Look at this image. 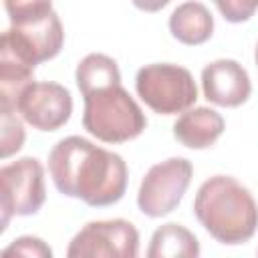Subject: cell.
<instances>
[{
  "label": "cell",
  "mask_w": 258,
  "mask_h": 258,
  "mask_svg": "<svg viewBox=\"0 0 258 258\" xmlns=\"http://www.w3.org/2000/svg\"><path fill=\"white\" fill-rule=\"evenodd\" d=\"M4 8L12 24L40 20L52 12V0H4Z\"/></svg>",
  "instance_id": "obj_16"
},
{
  "label": "cell",
  "mask_w": 258,
  "mask_h": 258,
  "mask_svg": "<svg viewBox=\"0 0 258 258\" xmlns=\"http://www.w3.org/2000/svg\"><path fill=\"white\" fill-rule=\"evenodd\" d=\"M139 254L137 228L121 218L85 224L67 248L69 258H135Z\"/></svg>",
  "instance_id": "obj_7"
},
{
  "label": "cell",
  "mask_w": 258,
  "mask_h": 258,
  "mask_svg": "<svg viewBox=\"0 0 258 258\" xmlns=\"http://www.w3.org/2000/svg\"><path fill=\"white\" fill-rule=\"evenodd\" d=\"M2 256H28V258H50V246L36 236H20L2 250Z\"/></svg>",
  "instance_id": "obj_18"
},
{
  "label": "cell",
  "mask_w": 258,
  "mask_h": 258,
  "mask_svg": "<svg viewBox=\"0 0 258 258\" xmlns=\"http://www.w3.org/2000/svg\"><path fill=\"white\" fill-rule=\"evenodd\" d=\"M64 42V30L58 14L52 10L48 16L26 22V24H10L8 30L2 32L0 50L16 56L18 60L36 67L44 60L54 58Z\"/></svg>",
  "instance_id": "obj_8"
},
{
  "label": "cell",
  "mask_w": 258,
  "mask_h": 258,
  "mask_svg": "<svg viewBox=\"0 0 258 258\" xmlns=\"http://www.w3.org/2000/svg\"><path fill=\"white\" fill-rule=\"evenodd\" d=\"M194 167L185 157H169L147 169L137 191V206L149 218L171 214L189 187Z\"/></svg>",
  "instance_id": "obj_5"
},
{
  "label": "cell",
  "mask_w": 258,
  "mask_h": 258,
  "mask_svg": "<svg viewBox=\"0 0 258 258\" xmlns=\"http://www.w3.org/2000/svg\"><path fill=\"white\" fill-rule=\"evenodd\" d=\"M169 32L181 44H204L214 34V16L202 2H183L169 16Z\"/></svg>",
  "instance_id": "obj_12"
},
{
  "label": "cell",
  "mask_w": 258,
  "mask_h": 258,
  "mask_svg": "<svg viewBox=\"0 0 258 258\" xmlns=\"http://www.w3.org/2000/svg\"><path fill=\"white\" fill-rule=\"evenodd\" d=\"M16 113L38 131H56L71 119L73 97L58 83L34 81L18 97Z\"/></svg>",
  "instance_id": "obj_9"
},
{
  "label": "cell",
  "mask_w": 258,
  "mask_h": 258,
  "mask_svg": "<svg viewBox=\"0 0 258 258\" xmlns=\"http://www.w3.org/2000/svg\"><path fill=\"white\" fill-rule=\"evenodd\" d=\"M83 99V127L103 143L131 141L147 127L141 107L121 85L97 89Z\"/></svg>",
  "instance_id": "obj_3"
},
{
  "label": "cell",
  "mask_w": 258,
  "mask_h": 258,
  "mask_svg": "<svg viewBox=\"0 0 258 258\" xmlns=\"http://www.w3.org/2000/svg\"><path fill=\"white\" fill-rule=\"evenodd\" d=\"M48 173L54 187L87 206L105 208L117 204L127 189V163L119 153L71 135L48 153Z\"/></svg>",
  "instance_id": "obj_1"
},
{
  "label": "cell",
  "mask_w": 258,
  "mask_h": 258,
  "mask_svg": "<svg viewBox=\"0 0 258 258\" xmlns=\"http://www.w3.org/2000/svg\"><path fill=\"white\" fill-rule=\"evenodd\" d=\"M214 4L220 14L232 24L250 20L258 10V0H214Z\"/></svg>",
  "instance_id": "obj_19"
},
{
  "label": "cell",
  "mask_w": 258,
  "mask_h": 258,
  "mask_svg": "<svg viewBox=\"0 0 258 258\" xmlns=\"http://www.w3.org/2000/svg\"><path fill=\"white\" fill-rule=\"evenodd\" d=\"M2 232L8 228L12 216L36 214L44 200V167L36 157H20L2 165Z\"/></svg>",
  "instance_id": "obj_6"
},
{
  "label": "cell",
  "mask_w": 258,
  "mask_h": 258,
  "mask_svg": "<svg viewBox=\"0 0 258 258\" xmlns=\"http://www.w3.org/2000/svg\"><path fill=\"white\" fill-rule=\"evenodd\" d=\"M135 91L139 99L159 115H177L198 99V87L187 69L171 62L145 64L135 75Z\"/></svg>",
  "instance_id": "obj_4"
},
{
  "label": "cell",
  "mask_w": 258,
  "mask_h": 258,
  "mask_svg": "<svg viewBox=\"0 0 258 258\" xmlns=\"http://www.w3.org/2000/svg\"><path fill=\"white\" fill-rule=\"evenodd\" d=\"M149 258H196L200 256V242L194 232L181 224L159 226L147 248Z\"/></svg>",
  "instance_id": "obj_13"
},
{
  "label": "cell",
  "mask_w": 258,
  "mask_h": 258,
  "mask_svg": "<svg viewBox=\"0 0 258 258\" xmlns=\"http://www.w3.org/2000/svg\"><path fill=\"white\" fill-rule=\"evenodd\" d=\"M30 83H34V67L0 50V107L16 111V101Z\"/></svg>",
  "instance_id": "obj_15"
},
{
  "label": "cell",
  "mask_w": 258,
  "mask_h": 258,
  "mask_svg": "<svg viewBox=\"0 0 258 258\" xmlns=\"http://www.w3.org/2000/svg\"><path fill=\"white\" fill-rule=\"evenodd\" d=\"M171 0H131V4L143 12H159L161 8H165Z\"/></svg>",
  "instance_id": "obj_20"
},
{
  "label": "cell",
  "mask_w": 258,
  "mask_h": 258,
  "mask_svg": "<svg viewBox=\"0 0 258 258\" xmlns=\"http://www.w3.org/2000/svg\"><path fill=\"white\" fill-rule=\"evenodd\" d=\"M75 79H77V87L81 95H89L97 89L121 85V73H119L117 62L103 52L87 54L77 64Z\"/></svg>",
  "instance_id": "obj_14"
},
{
  "label": "cell",
  "mask_w": 258,
  "mask_h": 258,
  "mask_svg": "<svg viewBox=\"0 0 258 258\" xmlns=\"http://www.w3.org/2000/svg\"><path fill=\"white\" fill-rule=\"evenodd\" d=\"M254 60H256V67H258V42H256V48H254Z\"/></svg>",
  "instance_id": "obj_21"
},
{
  "label": "cell",
  "mask_w": 258,
  "mask_h": 258,
  "mask_svg": "<svg viewBox=\"0 0 258 258\" xmlns=\"http://www.w3.org/2000/svg\"><path fill=\"white\" fill-rule=\"evenodd\" d=\"M226 129L224 117L210 107H194L183 111L173 123V137L189 149L212 147Z\"/></svg>",
  "instance_id": "obj_11"
},
{
  "label": "cell",
  "mask_w": 258,
  "mask_h": 258,
  "mask_svg": "<svg viewBox=\"0 0 258 258\" xmlns=\"http://www.w3.org/2000/svg\"><path fill=\"white\" fill-rule=\"evenodd\" d=\"M202 91L204 97L218 107H240L248 101L252 83L248 71L240 62L232 58H218L204 67Z\"/></svg>",
  "instance_id": "obj_10"
},
{
  "label": "cell",
  "mask_w": 258,
  "mask_h": 258,
  "mask_svg": "<svg viewBox=\"0 0 258 258\" xmlns=\"http://www.w3.org/2000/svg\"><path fill=\"white\" fill-rule=\"evenodd\" d=\"M0 115H2V159H8L10 155L22 149L26 133L14 109L0 107Z\"/></svg>",
  "instance_id": "obj_17"
},
{
  "label": "cell",
  "mask_w": 258,
  "mask_h": 258,
  "mask_svg": "<svg viewBox=\"0 0 258 258\" xmlns=\"http://www.w3.org/2000/svg\"><path fill=\"white\" fill-rule=\"evenodd\" d=\"M194 214L204 230L226 246L244 244L258 230V204L250 189L232 175L206 179L198 187Z\"/></svg>",
  "instance_id": "obj_2"
}]
</instances>
